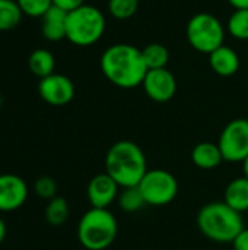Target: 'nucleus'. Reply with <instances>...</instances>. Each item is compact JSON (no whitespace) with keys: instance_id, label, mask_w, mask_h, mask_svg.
<instances>
[{"instance_id":"f257e3e1","label":"nucleus","mask_w":248,"mask_h":250,"mask_svg":"<svg viewBox=\"0 0 248 250\" xmlns=\"http://www.w3.org/2000/svg\"><path fill=\"white\" fill-rule=\"evenodd\" d=\"M99 64L104 76L113 85L123 89L142 85L148 73L142 50L126 42L110 45L102 53Z\"/></svg>"},{"instance_id":"f03ea898","label":"nucleus","mask_w":248,"mask_h":250,"mask_svg":"<svg viewBox=\"0 0 248 250\" xmlns=\"http://www.w3.org/2000/svg\"><path fill=\"white\" fill-rule=\"evenodd\" d=\"M148 171V163L142 148L132 141H118L110 146L105 155V173L120 188L137 186Z\"/></svg>"},{"instance_id":"7ed1b4c3","label":"nucleus","mask_w":248,"mask_h":250,"mask_svg":"<svg viewBox=\"0 0 248 250\" xmlns=\"http://www.w3.org/2000/svg\"><path fill=\"white\" fill-rule=\"evenodd\" d=\"M196 221L200 233L216 243H232L244 230L241 212L235 211L224 201L209 202L202 207Z\"/></svg>"},{"instance_id":"20e7f679","label":"nucleus","mask_w":248,"mask_h":250,"mask_svg":"<svg viewBox=\"0 0 248 250\" xmlns=\"http://www.w3.org/2000/svg\"><path fill=\"white\" fill-rule=\"evenodd\" d=\"M118 234V223L111 211L91 208L77 224V239L88 250H105Z\"/></svg>"},{"instance_id":"39448f33","label":"nucleus","mask_w":248,"mask_h":250,"mask_svg":"<svg viewBox=\"0 0 248 250\" xmlns=\"http://www.w3.org/2000/svg\"><path fill=\"white\" fill-rule=\"evenodd\" d=\"M105 26V16L98 7L82 4L67 13L66 38L77 47H89L102 38Z\"/></svg>"},{"instance_id":"423d86ee","label":"nucleus","mask_w":248,"mask_h":250,"mask_svg":"<svg viewBox=\"0 0 248 250\" xmlns=\"http://www.w3.org/2000/svg\"><path fill=\"white\" fill-rule=\"evenodd\" d=\"M189 44L199 53L210 54L225 40V28L222 22L212 13L200 12L190 18L186 29Z\"/></svg>"},{"instance_id":"0eeeda50","label":"nucleus","mask_w":248,"mask_h":250,"mask_svg":"<svg viewBox=\"0 0 248 250\" xmlns=\"http://www.w3.org/2000/svg\"><path fill=\"white\" fill-rule=\"evenodd\" d=\"M137 188L146 205L151 207H165L178 195L177 179L170 171L162 168L148 170Z\"/></svg>"},{"instance_id":"6e6552de","label":"nucleus","mask_w":248,"mask_h":250,"mask_svg":"<svg viewBox=\"0 0 248 250\" xmlns=\"http://www.w3.org/2000/svg\"><path fill=\"white\" fill-rule=\"evenodd\" d=\"M218 145L224 161L244 163L248 157V120L235 119L221 132Z\"/></svg>"},{"instance_id":"1a4fd4ad","label":"nucleus","mask_w":248,"mask_h":250,"mask_svg":"<svg viewBox=\"0 0 248 250\" xmlns=\"http://www.w3.org/2000/svg\"><path fill=\"white\" fill-rule=\"evenodd\" d=\"M38 94L47 104L61 107L75 98V85L70 78L61 73H53L39 79Z\"/></svg>"},{"instance_id":"9d476101","label":"nucleus","mask_w":248,"mask_h":250,"mask_svg":"<svg viewBox=\"0 0 248 250\" xmlns=\"http://www.w3.org/2000/svg\"><path fill=\"white\" fill-rule=\"evenodd\" d=\"M142 86L146 95L155 103H167L177 92L175 76L167 67L148 70Z\"/></svg>"},{"instance_id":"9b49d317","label":"nucleus","mask_w":248,"mask_h":250,"mask_svg":"<svg viewBox=\"0 0 248 250\" xmlns=\"http://www.w3.org/2000/svg\"><path fill=\"white\" fill-rule=\"evenodd\" d=\"M28 198V185L16 174H0V212L19 209Z\"/></svg>"},{"instance_id":"f8f14e48","label":"nucleus","mask_w":248,"mask_h":250,"mask_svg":"<svg viewBox=\"0 0 248 250\" xmlns=\"http://www.w3.org/2000/svg\"><path fill=\"white\" fill-rule=\"evenodd\" d=\"M118 185L107 173L94 176L86 189L88 201L92 208L108 209V207L118 198Z\"/></svg>"},{"instance_id":"ddd939ff","label":"nucleus","mask_w":248,"mask_h":250,"mask_svg":"<svg viewBox=\"0 0 248 250\" xmlns=\"http://www.w3.org/2000/svg\"><path fill=\"white\" fill-rule=\"evenodd\" d=\"M67 13L66 10L51 6L41 18V32L48 41H61L66 38L67 32Z\"/></svg>"},{"instance_id":"4468645a","label":"nucleus","mask_w":248,"mask_h":250,"mask_svg":"<svg viewBox=\"0 0 248 250\" xmlns=\"http://www.w3.org/2000/svg\"><path fill=\"white\" fill-rule=\"evenodd\" d=\"M209 64L216 75L228 78L238 72L240 57L234 48L228 45H221L209 54Z\"/></svg>"},{"instance_id":"2eb2a0df","label":"nucleus","mask_w":248,"mask_h":250,"mask_svg":"<svg viewBox=\"0 0 248 250\" xmlns=\"http://www.w3.org/2000/svg\"><path fill=\"white\" fill-rule=\"evenodd\" d=\"M191 161L197 168L215 170L224 161L221 148L213 142H200L191 151Z\"/></svg>"},{"instance_id":"dca6fc26","label":"nucleus","mask_w":248,"mask_h":250,"mask_svg":"<svg viewBox=\"0 0 248 250\" xmlns=\"http://www.w3.org/2000/svg\"><path fill=\"white\" fill-rule=\"evenodd\" d=\"M224 202L241 214L248 211V179L246 176L232 179L228 183Z\"/></svg>"},{"instance_id":"f3484780","label":"nucleus","mask_w":248,"mask_h":250,"mask_svg":"<svg viewBox=\"0 0 248 250\" xmlns=\"http://www.w3.org/2000/svg\"><path fill=\"white\" fill-rule=\"evenodd\" d=\"M28 67L37 78L42 79L54 73L56 59L51 51L45 48H37L28 57Z\"/></svg>"},{"instance_id":"a211bd4d","label":"nucleus","mask_w":248,"mask_h":250,"mask_svg":"<svg viewBox=\"0 0 248 250\" xmlns=\"http://www.w3.org/2000/svg\"><path fill=\"white\" fill-rule=\"evenodd\" d=\"M142 56L148 70L165 69L170 62V51L161 42H151L142 50Z\"/></svg>"},{"instance_id":"6ab92c4d","label":"nucleus","mask_w":248,"mask_h":250,"mask_svg":"<svg viewBox=\"0 0 248 250\" xmlns=\"http://www.w3.org/2000/svg\"><path fill=\"white\" fill-rule=\"evenodd\" d=\"M69 204L64 198L56 196L48 201L45 207V220L53 227H60L69 220Z\"/></svg>"},{"instance_id":"aec40b11","label":"nucleus","mask_w":248,"mask_h":250,"mask_svg":"<svg viewBox=\"0 0 248 250\" xmlns=\"http://www.w3.org/2000/svg\"><path fill=\"white\" fill-rule=\"evenodd\" d=\"M22 10L16 0H0V31H10L22 21Z\"/></svg>"},{"instance_id":"412c9836","label":"nucleus","mask_w":248,"mask_h":250,"mask_svg":"<svg viewBox=\"0 0 248 250\" xmlns=\"http://www.w3.org/2000/svg\"><path fill=\"white\" fill-rule=\"evenodd\" d=\"M227 31L237 40H248V9H235L232 12L227 23Z\"/></svg>"},{"instance_id":"4be33fe9","label":"nucleus","mask_w":248,"mask_h":250,"mask_svg":"<svg viewBox=\"0 0 248 250\" xmlns=\"http://www.w3.org/2000/svg\"><path fill=\"white\" fill-rule=\"evenodd\" d=\"M118 205L124 212H137L140 211L143 207H146V202L139 190L137 186H132V188H124L123 192L118 195Z\"/></svg>"},{"instance_id":"5701e85b","label":"nucleus","mask_w":248,"mask_h":250,"mask_svg":"<svg viewBox=\"0 0 248 250\" xmlns=\"http://www.w3.org/2000/svg\"><path fill=\"white\" fill-rule=\"evenodd\" d=\"M140 0H108V12L118 21L130 19L136 15Z\"/></svg>"},{"instance_id":"b1692460","label":"nucleus","mask_w":248,"mask_h":250,"mask_svg":"<svg viewBox=\"0 0 248 250\" xmlns=\"http://www.w3.org/2000/svg\"><path fill=\"white\" fill-rule=\"evenodd\" d=\"M22 13L32 18H42L53 6V0H16Z\"/></svg>"},{"instance_id":"393cba45","label":"nucleus","mask_w":248,"mask_h":250,"mask_svg":"<svg viewBox=\"0 0 248 250\" xmlns=\"http://www.w3.org/2000/svg\"><path fill=\"white\" fill-rule=\"evenodd\" d=\"M34 192L37 193V196L42 198V199H53L57 195V183L53 177L50 176H41L35 180L34 185Z\"/></svg>"},{"instance_id":"a878e982","label":"nucleus","mask_w":248,"mask_h":250,"mask_svg":"<svg viewBox=\"0 0 248 250\" xmlns=\"http://www.w3.org/2000/svg\"><path fill=\"white\" fill-rule=\"evenodd\" d=\"M82 4H85V0H53V6H57L66 12H72Z\"/></svg>"},{"instance_id":"bb28decb","label":"nucleus","mask_w":248,"mask_h":250,"mask_svg":"<svg viewBox=\"0 0 248 250\" xmlns=\"http://www.w3.org/2000/svg\"><path fill=\"white\" fill-rule=\"evenodd\" d=\"M234 250H248V229H244L232 242Z\"/></svg>"},{"instance_id":"cd10ccee","label":"nucleus","mask_w":248,"mask_h":250,"mask_svg":"<svg viewBox=\"0 0 248 250\" xmlns=\"http://www.w3.org/2000/svg\"><path fill=\"white\" fill-rule=\"evenodd\" d=\"M234 9H248V0H228Z\"/></svg>"},{"instance_id":"c85d7f7f","label":"nucleus","mask_w":248,"mask_h":250,"mask_svg":"<svg viewBox=\"0 0 248 250\" xmlns=\"http://www.w3.org/2000/svg\"><path fill=\"white\" fill-rule=\"evenodd\" d=\"M6 234H7L6 223L3 221V218H0V245H1V243H3V240L6 239Z\"/></svg>"},{"instance_id":"c756f323","label":"nucleus","mask_w":248,"mask_h":250,"mask_svg":"<svg viewBox=\"0 0 248 250\" xmlns=\"http://www.w3.org/2000/svg\"><path fill=\"white\" fill-rule=\"evenodd\" d=\"M243 168H244V176L248 179V157H247V160L243 163Z\"/></svg>"}]
</instances>
